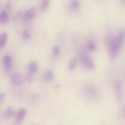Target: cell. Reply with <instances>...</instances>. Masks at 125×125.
<instances>
[{"mask_svg": "<svg viewBox=\"0 0 125 125\" xmlns=\"http://www.w3.org/2000/svg\"><path fill=\"white\" fill-rule=\"evenodd\" d=\"M106 44L107 46L108 53L110 58L113 59H115L120 52L118 49L115 41V36L110 41H109L106 43Z\"/></svg>", "mask_w": 125, "mask_h": 125, "instance_id": "cell-2", "label": "cell"}, {"mask_svg": "<svg viewBox=\"0 0 125 125\" xmlns=\"http://www.w3.org/2000/svg\"><path fill=\"white\" fill-rule=\"evenodd\" d=\"M125 40V29L121 28L120 29L116 36H115V41L117 46L118 49L120 52L123 47Z\"/></svg>", "mask_w": 125, "mask_h": 125, "instance_id": "cell-3", "label": "cell"}, {"mask_svg": "<svg viewBox=\"0 0 125 125\" xmlns=\"http://www.w3.org/2000/svg\"><path fill=\"white\" fill-rule=\"evenodd\" d=\"M26 114V111L24 108H20L19 110L16 115V122L18 123L21 122L25 117Z\"/></svg>", "mask_w": 125, "mask_h": 125, "instance_id": "cell-10", "label": "cell"}, {"mask_svg": "<svg viewBox=\"0 0 125 125\" xmlns=\"http://www.w3.org/2000/svg\"><path fill=\"white\" fill-rule=\"evenodd\" d=\"M14 114V111L11 107H9L7 108L5 112V117L6 118H9L12 117Z\"/></svg>", "mask_w": 125, "mask_h": 125, "instance_id": "cell-19", "label": "cell"}, {"mask_svg": "<svg viewBox=\"0 0 125 125\" xmlns=\"http://www.w3.org/2000/svg\"><path fill=\"white\" fill-rule=\"evenodd\" d=\"M12 0H7L6 4H5V7H6V11H10L11 10V7H12Z\"/></svg>", "mask_w": 125, "mask_h": 125, "instance_id": "cell-21", "label": "cell"}, {"mask_svg": "<svg viewBox=\"0 0 125 125\" xmlns=\"http://www.w3.org/2000/svg\"><path fill=\"white\" fill-rule=\"evenodd\" d=\"M38 63L36 61H31L28 65L27 73V74L33 75L38 70Z\"/></svg>", "mask_w": 125, "mask_h": 125, "instance_id": "cell-7", "label": "cell"}, {"mask_svg": "<svg viewBox=\"0 0 125 125\" xmlns=\"http://www.w3.org/2000/svg\"><path fill=\"white\" fill-rule=\"evenodd\" d=\"M11 81L14 84L19 85L22 83L23 79L22 75L20 73L14 72L11 76Z\"/></svg>", "mask_w": 125, "mask_h": 125, "instance_id": "cell-6", "label": "cell"}, {"mask_svg": "<svg viewBox=\"0 0 125 125\" xmlns=\"http://www.w3.org/2000/svg\"><path fill=\"white\" fill-rule=\"evenodd\" d=\"M53 54L54 56L56 58H57L60 55V48L58 45H56L53 47Z\"/></svg>", "mask_w": 125, "mask_h": 125, "instance_id": "cell-20", "label": "cell"}, {"mask_svg": "<svg viewBox=\"0 0 125 125\" xmlns=\"http://www.w3.org/2000/svg\"><path fill=\"white\" fill-rule=\"evenodd\" d=\"M31 37V33L28 30L24 29V30L22 31L21 33V37L25 41L28 40L30 39Z\"/></svg>", "mask_w": 125, "mask_h": 125, "instance_id": "cell-18", "label": "cell"}, {"mask_svg": "<svg viewBox=\"0 0 125 125\" xmlns=\"http://www.w3.org/2000/svg\"><path fill=\"white\" fill-rule=\"evenodd\" d=\"M50 3V0H42L40 5V10L41 11L46 10Z\"/></svg>", "mask_w": 125, "mask_h": 125, "instance_id": "cell-14", "label": "cell"}, {"mask_svg": "<svg viewBox=\"0 0 125 125\" xmlns=\"http://www.w3.org/2000/svg\"><path fill=\"white\" fill-rule=\"evenodd\" d=\"M121 1L123 3H124L125 4V0H121Z\"/></svg>", "mask_w": 125, "mask_h": 125, "instance_id": "cell-24", "label": "cell"}, {"mask_svg": "<svg viewBox=\"0 0 125 125\" xmlns=\"http://www.w3.org/2000/svg\"><path fill=\"white\" fill-rule=\"evenodd\" d=\"M5 97V95L4 93H0V103L3 101Z\"/></svg>", "mask_w": 125, "mask_h": 125, "instance_id": "cell-22", "label": "cell"}, {"mask_svg": "<svg viewBox=\"0 0 125 125\" xmlns=\"http://www.w3.org/2000/svg\"><path fill=\"white\" fill-rule=\"evenodd\" d=\"M37 9L35 6H32L29 8L25 13L24 15V20L25 21H29L32 20L36 15Z\"/></svg>", "mask_w": 125, "mask_h": 125, "instance_id": "cell-5", "label": "cell"}, {"mask_svg": "<svg viewBox=\"0 0 125 125\" xmlns=\"http://www.w3.org/2000/svg\"><path fill=\"white\" fill-rule=\"evenodd\" d=\"M9 21V16L6 11H2L0 13V23L4 24Z\"/></svg>", "mask_w": 125, "mask_h": 125, "instance_id": "cell-11", "label": "cell"}, {"mask_svg": "<svg viewBox=\"0 0 125 125\" xmlns=\"http://www.w3.org/2000/svg\"></svg>", "mask_w": 125, "mask_h": 125, "instance_id": "cell-26", "label": "cell"}, {"mask_svg": "<svg viewBox=\"0 0 125 125\" xmlns=\"http://www.w3.org/2000/svg\"><path fill=\"white\" fill-rule=\"evenodd\" d=\"M123 112H124V115L125 116V106H124V109H123Z\"/></svg>", "mask_w": 125, "mask_h": 125, "instance_id": "cell-23", "label": "cell"}, {"mask_svg": "<svg viewBox=\"0 0 125 125\" xmlns=\"http://www.w3.org/2000/svg\"><path fill=\"white\" fill-rule=\"evenodd\" d=\"M97 44L95 41L93 39H90L87 43V49L90 51H93L96 50Z\"/></svg>", "mask_w": 125, "mask_h": 125, "instance_id": "cell-12", "label": "cell"}, {"mask_svg": "<svg viewBox=\"0 0 125 125\" xmlns=\"http://www.w3.org/2000/svg\"><path fill=\"white\" fill-rule=\"evenodd\" d=\"M77 59L76 58H72L70 60L69 64H68V67H69V70H71V71L74 70L77 66Z\"/></svg>", "mask_w": 125, "mask_h": 125, "instance_id": "cell-17", "label": "cell"}, {"mask_svg": "<svg viewBox=\"0 0 125 125\" xmlns=\"http://www.w3.org/2000/svg\"><path fill=\"white\" fill-rule=\"evenodd\" d=\"M3 64L6 69H9L12 65V59L8 55H5L3 58Z\"/></svg>", "mask_w": 125, "mask_h": 125, "instance_id": "cell-9", "label": "cell"}, {"mask_svg": "<svg viewBox=\"0 0 125 125\" xmlns=\"http://www.w3.org/2000/svg\"><path fill=\"white\" fill-rule=\"evenodd\" d=\"M86 94L91 98H95L98 95V91L96 88L93 85H88L86 88Z\"/></svg>", "mask_w": 125, "mask_h": 125, "instance_id": "cell-8", "label": "cell"}, {"mask_svg": "<svg viewBox=\"0 0 125 125\" xmlns=\"http://www.w3.org/2000/svg\"><path fill=\"white\" fill-rule=\"evenodd\" d=\"M114 89L116 98L119 101H122L123 96V89L122 83L120 81L117 80L115 82Z\"/></svg>", "mask_w": 125, "mask_h": 125, "instance_id": "cell-4", "label": "cell"}, {"mask_svg": "<svg viewBox=\"0 0 125 125\" xmlns=\"http://www.w3.org/2000/svg\"><path fill=\"white\" fill-rule=\"evenodd\" d=\"M44 79L45 81L48 82L52 81L54 79V74L53 71L51 70L46 71L44 75Z\"/></svg>", "mask_w": 125, "mask_h": 125, "instance_id": "cell-13", "label": "cell"}, {"mask_svg": "<svg viewBox=\"0 0 125 125\" xmlns=\"http://www.w3.org/2000/svg\"><path fill=\"white\" fill-rule=\"evenodd\" d=\"M80 62L83 66L88 70H92L95 67V64L92 59L84 50L80 52Z\"/></svg>", "mask_w": 125, "mask_h": 125, "instance_id": "cell-1", "label": "cell"}, {"mask_svg": "<svg viewBox=\"0 0 125 125\" xmlns=\"http://www.w3.org/2000/svg\"><path fill=\"white\" fill-rule=\"evenodd\" d=\"M7 39V34L6 32L0 34V48H2L5 44Z\"/></svg>", "mask_w": 125, "mask_h": 125, "instance_id": "cell-15", "label": "cell"}, {"mask_svg": "<svg viewBox=\"0 0 125 125\" xmlns=\"http://www.w3.org/2000/svg\"><path fill=\"white\" fill-rule=\"evenodd\" d=\"M69 6L72 10H77L80 7V2L78 0H72L69 3Z\"/></svg>", "mask_w": 125, "mask_h": 125, "instance_id": "cell-16", "label": "cell"}, {"mask_svg": "<svg viewBox=\"0 0 125 125\" xmlns=\"http://www.w3.org/2000/svg\"><path fill=\"white\" fill-rule=\"evenodd\" d=\"M38 125V124H34V125Z\"/></svg>", "mask_w": 125, "mask_h": 125, "instance_id": "cell-25", "label": "cell"}]
</instances>
